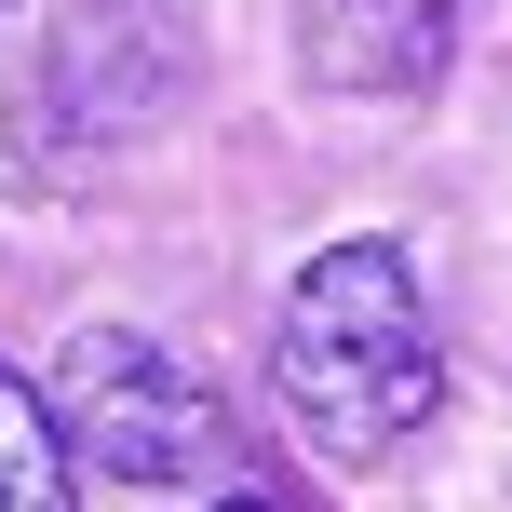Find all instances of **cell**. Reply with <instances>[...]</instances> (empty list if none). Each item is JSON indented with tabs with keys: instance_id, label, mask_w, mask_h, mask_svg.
Listing matches in <instances>:
<instances>
[{
	"instance_id": "1",
	"label": "cell",
	"mask_w": 512,
	"mask_h": 512,
	"mask_svg": "<svg viewBox=\"0 0 512 512\" xmlns=\"http://www.w3.org/2000/svg\"><path fill=\"white\" fill-rule=\"evenodd\" d=\"M270 391L324 459H391L418 418L445 405V351H432V310H418V270L391 243H324L297 270L270 324Z\"/></svg>"
},
{
	"instance_id": "2",
	"label": "cell",
	"mask_w": 512,
	"mask_h": 512,
	"mask_svg": "<svg viewBox=\"0 0 512 512\" xmlns=\"http://www.w3.org/2000/svg\"><path fill=\"white\" fill-rule=\"evenodd\" d=\"M54 405H68V445H81V459L122 472V486H149V499H176V486H243V418L216 405L176 351H149V337H122V324L68 337Z\"/></svg>"
},
{
	"instance_id": "3",
	"label": "cell",
	"mask_w": 512,
	"mask_h": 512,
	"mask_svg": "<svg viewBox=\"0 0 512 512\" xmlns=\"http://www.w3.org/2000/svg\"><path fill=\"white\" fill-rule=\"evenodd\" d=\"M310 68L337 81V95H418V81L445 68V41H459V0H310Z\"/></svg>"
},
{
	"instance_id": "4",
	"label": "cell",
	"mask_w": 512,
	"mask_h": 512,
	"mask_svg": "<svg viewBox=\"0 0 512 512\" xmlns=\"http://www.w3.org/2000/svg\"><path fill=\"white\" fill-rule=\"evenodd\" d=\"M0 512H81V445L41 378L0 364Z\"/></svg>"
},
{
	"instance_id": "5",
	"label": "cell",
	"mask_w": 512,
	"mask_h": 512,
	"mask_svg": "<svg viewBox=\"0 0 512 512\" xmlns=\"http://www.w3.org/2000/svg\"><path fill=\"white\" fill-rule=\"evenodd\" d=\"M203 512H270V499H256V486H216V499H203Z\"/></svg>"
}]
</instances>
